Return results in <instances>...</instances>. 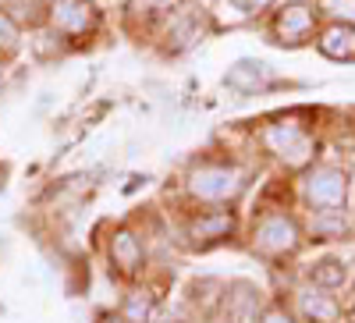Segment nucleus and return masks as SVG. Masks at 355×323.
<instances>
[{
	"mask_svg": "<svg viewBox=\"0 0 355 323\" xmlns=\"http://www.w3.org/2000/svg\"><path fill=\"white\" fill-rule=\"evenodd\" d=\"M15 46H18V28L4 11H0V53H11Z\"/></svg>",
	"mask_w": 355,
	"mask_h": 323,
	"instance_id": "14",
	"label": "nucleus"
},
{
	"mask_svg": "<svg viewBox=\"0 0 355 323\" xmlns=\"http://www.w3.org/2000/svg\"><path fill=\"white\" fill-rule=\"evenodd\" d=\"M313 33V8L306 4H291L277 15V36L284 43H302Z\"/></svg>",
	"mask_w": 355,
	"mask_h": 323,
	"instance_id": "6",
	"label": "nucleus"
},
{
	"mask_svg": "<svg viewBox=\"0 0 355 323\" xmlns=\"http://www.w3.org/2000/svg\"><path fill=\"white\" fill-rule=\"evenodd\" d=\"M234 220L231 213H206L192 224V238L196 242H214V238H224V234H231Z\"/></svg>",
	"mask_w": 355,
	"mask_h": 323,
	"instance_id": "11",
	"label": "nucleus"
},
{
	"mask_svg": "<svg viewBox=\"0 0 355 323\" xmlns=\"http://www.w3.org/2000/svg\"><path fill=\"white\" fill-rule=\"evenodd\" d=\"M313 281L316 284H341L345 281V267L334 263V259H327V263H320V267L313 270Z\"/></svg>",
	"mask_w": 355,
	"mask_h": 323,
	"instance_id": "12",
	"label": "nucleus"
},
{
	"mask_svg": "<svg viewBox=\"0 0 355 323\" xmlns=\"http://www.w3.org/2000/svg\"><path fill=\"white\" fill-rule=\"evenodd\" d=\"M128 316H132L135 323H142L146 316H150V299H139V295H132V299H128Z\"/></svg>",
	"mask_w": 355,
	"mask_h": 323,
	"instance_id": "16",
	"label": "nucleus"
},
{
	"mask_svg": "<svg viewBox=\"0 0 355 323\" xmlns=\"http://www.w3.org/2000/svg\"><path fill=\"white\" fill-rule=\"evenodd\" d=\"M320 50L327 57H338V61H352L355 57V28H348V25L331 28V33L320 40Z\"/></svg>",
	"mask_w": 355,
	"mask_h": 323,
	"instance_id": "8",
	"label": "nucleus"
},
{
	"mask_svg": "<svg viewBox=\"0 0 355 323\" xmlns=\"http://www.w3.org/2000/svg\"><path fill=\"white\" fill-rule=\"evenodd\" d=\"M295 242H299V231H295L288 217H266L256 227V245L263 252H291Z\"/></svg>",
	"mask_w": 355,
	"mask_h": 323,
	"instance_id": "4",
	"label": "nucleus"
},
{
	"mask_svg": "<svg viewBox=\"0 0 355 323\" xmlns=\"http://www.w3.org/2000/svg\"><path fill=\"white\" fill-rule=\"evenodd\" d=\"M192 192L199 199L220 202V199H231V195L242 192V178H239V171H231V167H199L192 174Z\"/></svg>",
	"mask_w": 355,
	"mask_h": 323,
	"instance_id": "1",
	"label": "nucleus"
},
{
	"mask_svg": "<svg viewBox=\"0 0 355 323\" xmlns=\"http://www.w3.org/2000/svg\"><path fill=\"white\" fill-rule=\"evenodd\" d=\"M266 146L295 167L309 160V139L299 125H274L270 132H266Z\"/></svg>",
	"mask_w": 355,
	"mask_h": 323,
	"instance_id": "3",
	"label": "nucleus"
},
{
	"mask_svg": "<svg viewBox=\"0 0 355 323\" xmlns=\"http://www.w3.org/2000/svg\"><path fill=\"white\" fill-rule=\"evenodd\" d=\"M302 313L313 323H334L338 320V302L331 295H323V291H306L302 295Z\"/></svg>",
	"mask_w": 355,
	"mask_h": 323,
	"instance_id": "10",
	"label": "nucleus"
},
{
	"mask_svg": "<svg viewBox=\"0 0 355 323\" xmlns=\"http://www.w3.org/2000/svg\"><path fill=\"white\" fill-rule=\"evenodd\" d=\"M306 195H309L313 207H320V210L341 207V202H345V174L334 171V167L313 171V178H309V185H306Z\"/></svg>",
	"mask_w": 355,
	"mask_h": 323,
	"instance_id": "2",
	"label": "nucleus"
},
{
	"mask_svg": "<svg viewBox=\"0 0 355 323\" xmlns=\"http://www.w3.org/2000/svg\"><path fill=\"white\" fill-rule=\"evenodd\" d=\"M259 323H291V316H288L284 309H270V313H266Z\"/></svg>",
	"mask_w": 355,
	"mask_h": 323,
	"instance_id": "18",
	"label": "nucleus"
},
{
	"mask_svg": "<svg viewBox=\"0 0 355 323\" xmlns=\"http://www.w3.org/2000/svg\"><path fill=\"white\" fill-rule=\"evenodd\" d=\"M178 0H132V11L135 15H146V18H157L164 11H171Z\"/></svg>",
	"mask_w": 355,
	"mask_h": 323,
	"instance_id": "13",
	"label": "nucleus"
},
{
	"mask_svg": "<svg viewBox=\"0 0 355 323\" xmlns=\"http://www.w3.org/2000/svg\"><path fill=\"white\" fill-rule=\"evenodd\" d=\"M270 82V75H266V68L263 64H234L231 71H227V85H234V89H242V93H256V89H263V85Z\"/></svg>",
	"mask_w": 355,
	"mask_h": 323,
	"instance_id": "9",
	"label": "nucleus"
},
{
	"mask_svg": "<svg viewBox=\"0 0 355 323\" xmlns=\"http://www.w3.org/2000/svg\"><path fill=\"white\" fill-rule=\"evenodd\" d=\"M234 8H242L245 15H256V11H263L266 4H270V0H231Z\"/></svg>",
	"mask_w": 355,
	"mask_h": 323,
	"instance_id": "17",
	"label": "nucleus"
},
{
	"mask_svg": "<svg viewBox=\"0 0 355 323\" xmlns=\"http://www.w3.org/2000/svg\"><path fill=\"white\" fill-rule=\"evenodd\" d=\"M331 15H338L341 21H355V0H323Z\"/></svg>",
	"mask_w": 355,
	"mask_h": 323,
	"instance_id": "15",
	"label": "nucleus"
},
{
	"mask_svg": "<svg viewBox=\"0 0 355 323\" xmlns=\"http://www.w3.org/2000/svg\"><path fill=\"white\" fill-rule=\"evenodd\" d=\"M93 4L89 0H53V25L68 36H78L93 25Z\"/></svg>",
	"mask_w": 355,
	"mask_h": 323,
	"instance_id": "5",
	"label": "nucleus"
},
{
	"mask_svg": "<svg viewBox=\"0 0 355 323\" xmlns=\"http://www.w3.org/2000/svg\"><path fill=\"white\" fill-rule=\"evenodd\" d=\"M110 256H114V263H117L125 274H132V270H139V263H142V245L135 242V234L117 231L114 242H110Z\"/></svg>",
	"mask_w": 355,
	"mask_h": 323,
	"instance_id": "7",
	"label": "nucleus"
},
{
	"mask_svg": "<svg viewBox=\"0 0 355 323\" xmlns=\"http://www.w3.org/2000/svg\"><path fill=\"white\" fill-rule=\"evenodd\" d=\"M103 323H125V320H117V316H107V320H103Z\"/></svg>",
	"mask_w": 355,
	"mask_h": 323,
	"instance_id": "19",
	"label": "nucleus"
}]
</instances>
